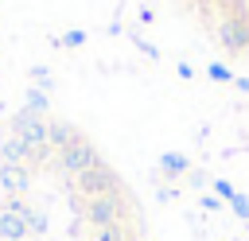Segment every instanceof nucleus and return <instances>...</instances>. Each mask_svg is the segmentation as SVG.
Returning a JSON list of instances; mask_svg holds the SVG:
<instances>
[{
    "label": "nucleus",
    "instance_id": "nucleus-1",
    "mask_svg": "<svg viewBox=\"0 0 249 241\" xmlns=\"http://www.w3.org/2000/svg\"><path fill=\"white\" fill-rule=\"evenodd\" d=\"M86 222L93 225V229H101V225H117V222H128V198H124V190L121 194H101V198H86Z\"/></svg>",
    "mask_w": 249,
    "mask_h": 241
},
{
    "label": "nucleus",
    "instance_id": "nucleus-2",
    "mask_svg": "<svg viewBox=\"0 0 249 241\" xmlns=\"http://www.w3.org/2000/svg\"><path fill=\"white\" fill-rule=\"evenodd\" d=\"M74 190H78V194H86V198H101V194H121L124 187H121L117 171L101 159L97 167H89V171L74 175Z\"/></svg>",
    "mask_w": 249,
    "mask_h": 241
},
{
    "label": "nucleus",
    "instance_id": "nucleus-3",
    "mask_svg": "<svg viewBox=\"0 0 249 241\" xmlns=\"http://www.w3.org/2000/svg\"><path fill=\"white\" fill-rule=\"evenodd\" d=\"M54 163H58V171H62V175H70V179H74V175H82V171L97 167V163H101V152L82 136L78 144H70L66 152H58V155H54Z\"/></svg>",
    "mask_w": 249,
    "mask_h": 241
},
{
    "label": "nucleus",
    "instance_id": "nucleus-4",
    "mask_svg": "<svg viewBox=\"0 0 249 241\" xmlns=\"http://www.w3.org/2000/svg\"><path fill=\"white\" fill-rule=\"evenodd\" d=\"M218 43H222L230 54H249V12L222 16V19H218Z\"/></svg>",
    "mask_w": 249,
    "mask_h": 241
},
{
    "label": "nucleus",
    "instance_id": "nucleus-5",
    "mask_svg": "<svg viewBox=\"0 0 249 241\" xmlns=\"http://www.w3.org/2000/svg\"><path fill=\"white\" fill-rule=\"evenodd\" d=\"M31 187V171L19 163H0V190L4 194H23Z\"/></svg>",
    "mask_w": 249,
    "mask_h": 241
},
{
    "label": "nucleus",
    "instance_id": "nucleus-6",
    "mask_svg": "<svg viewBox=\"0 0 249 241\" xmlns=\"http://www.w3.org/2000/svg\"><path fill=\"white\" fill-rule=\"evenodd\" d=\"M0 163H19V167H31V148H27V140L23 136H4V144H0Z\"/></svg>",
    "mask_w": 249,
    "mask_h": 241
},
{
    "label": "nucleus",
    "instance_id": "nucleus-7",
    "mask_svg": "<svg viewBox=\"0 0 249 241\" xmlns=\"http://www.w3.org/2000/svg\"><path fill=\"white\" fill-rule=\"evenodd\" d=\"M31 229H27V218L23 214H12L0 206V241H27Z\"/></svg>",
    "mask_w": 249,
    "mask_h": 241
},
{
    "label": "nucleus",
    "instance_id": "nucleus-8",
    "mask_svg": "<svg viewBox=\"0 0 249 241\" xmlns=\"http://www.w3.org/2000/svg\"><path fill=\"white\" fill-rule=\"evenodd\" d=\"M82 140V132L70 124V120H51V148L54 152H66L70 144H78Z\"/></svg>",
    "mask_w": 249,
    "mask_h": 241
},
{
    "label": "nucleus",
    "instance_id": "nucleus-9",
    "mask_svg": "<svg viewBox=\"0 0 249 241\" xmlns=\"http://www.w3.org/2000/svg\"><path fill=\"white\" fill-rule=\"evenodd\" d=\"M160 171L171 175V179H175V175H191V159H187L183 152H163V155H160Z\"/></svg>",
    "mask_w": 249,
    "mask_h": 241
},
{
    "label": "nucleus",
    "instance_id": "nucleus-10",
    "mask_svg": "<svg viewBox=\"0 0 249 241\" xmlns=\"http://www.w3.org/2000/svg\"><path fill=\"white\" fill-rule=\"evenodd\" d=\"M93 241H132V237H128V225L117 222V225H101V229H93Z\"/></svg>",
    "mask_w": 249,
    "mask_h": 241
},
{
    "label": "nucleus",
    "instance_id": "nucleus-11",
    "mask_svg": "<svg viewBox=\"0 0 249 241\" xmlns=\"http://www.w3.org/2000/svg\"><path fill=\"white\" fill-rule=\"evenodd\" d=\"M27 109H31V113H39V117H47V109H51V97H47V89L31 86V89H27Z\"/></svg>",
    "mask_w": 249,
    "mask_h": 241
},
{
    "label": "nucleus",
    "instance_id": "nucleus-12",
    "mask_svg": "<svg viewBox=\"0 0 249 241\" xmlns=\"http://www.w3.org/2000/svg\"><path fill=\"white\" fill-rule=\"evenodd\" d=\"M23 218H27V229H31V237H43V233H47V225H51V222H47V214H43V210H35V206H31Z\"/></svg>",
    "mask_w": 249,
    "mask_h": 241
},
{
    "label": "nucleus",
    "instance_id": "nucleus-13",
    "mask_svg": "<svg viewBox=\"0 0 249 241\" xmlns=\"http://www.w3.org/2000/svg\"><path fill=\"white\" fill-rule=\"evenodd\" d=\"M82 43H86V31L82 27H70V31L58 35V47H82Z\"/></svg>",
    "mask_w": 249,
    "mask_h": 241
},
{
    "label": "nucleus",
    "instance_id": "nucleus-14",
    "mask_svg": "<svg viewBox=\"0 0 249 241\" xmlns=\"http://www.w3.org/2000/svg\"><path fill=\"white\" fill-rule=\"evenodd\" d=\"M206 78H210V82H233V70L222 66V62H210V66H206Z\"/></svg>",
    "mask_w": 249,
    "mask_h": 241
},
{
    "label": "nucleus",
    "instance_id": "nucleus-15",
    "mask_svg": "<svg viewBox=\"0 0 249 241\" xmlns=\"http://www.w3.org/2000/svg\"><path fill=\"white\" fill-rule=\"evenodd\" d=\"M31 82H35L39 89H51V74H47V66H31Z\"/></svg>",
    "mask_w": 249,
    "mask_h": 241
},
{
    "label": "nucleus",
    "instance_id": "nucleus-16",
    "mask_svg": "<svg viewBox=\"0 0 249 241\" xmlns=\"http://www.w3.org/2000/svg\"><path fill=\"white\" fill-rule=\"evenodd\" d=\"M214 194H218L222 202H230V198H233L237 190H233V183H226V179H214Z\"/></svg>",
    "mask_w": 249,
    "mask_h": 241
},
{
    "label": "nucleus",
    "instance_id": "nucleus-17",
    "mask_svg": "<svg viewBox=\"0 0 249 241\" xmlns=\"http://www.w3.org/2000/svg\"><path fill=\"white\" fill-rule=\"evenodd\" d=\"M230 206H233V214H237V218H249V198H245L241 190H237V194L230 198Z\"/></svg>",
    "mask_w": 249,
    "mask_h": 241
},
{
    "label": "nucleus",
    "instance_id": "nucleus-18",
    "mask_svg": "<svg viewBox=\"0 0 249 241\" xmlns=\"http://www.w3.org/2000/svg\"><path fill=\"white\" fill-rule=\"evenodd\" d=\"M132 43H136V47H140V51H144L148 58H160V51H156V47H152L148 39H140V35H132Z\"/></svg>",
    "mask_w": 249,
    "mask_h": 241
},
{
    "label": "nucleus",
    "instance_id": "nucleus-19",
    "mask_svg": "<svg viewBox=\"0 0 249 241\" xmlns=\"http://www.w3.org/2000/svg\"><path fill=\"white\" fill-rule=\"evenodd\" d=\"M175 74H179V78H195V66H191V62H179Z\"/></svg>",
    "mask_w": 249,
    "mask_h": 241
},
{
    "label": "nucleus",
    "instance_id": "nucleus-20",
    "mask_svg": "<svg viewBox=\"0 0 249 241\" xmlns=\"http://www.w3.org/2000/svg\"><path fill=\"white\" fill-rule=\"evenodd\" d=\"M202 210H218V194H206L202 198Z\"/></svg>",
    "mask_w": 249,
    "mask_h": 241
},
{
    "label": "nucleus",
    "instance_id": "nucleus-21",
    "mask_svg": "<svg viewBox=\"0 0 249 241\" xmlns=\"http://www.w3.org/2000/svg\"><path fill=\"white\" fill-rule=\"evenodd\" d=\"M233 86H237L241 93H249V78H233Z\"/></svg>",
    "mask_w": 249,
    "mask_h": 241
},
{
    "label": "nucleus",
    "instance_id": "nucleus-22",
    "mask_svg": "<svg viewBox=\"0 0 249 241\" xmlns=\"http://www.w3.org/2000/svg\"><path fill=\"white\" fill-rule=\"evenodd\" d=\"M0 117H4V105H0Z\"/></svg>",
    "mask_w": 249,
    "mask_h": 241
}]
</instances>
